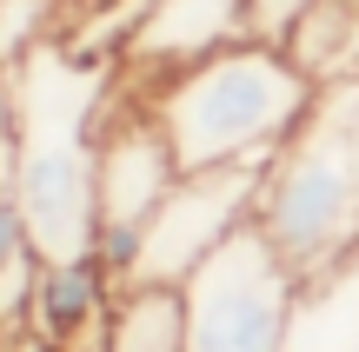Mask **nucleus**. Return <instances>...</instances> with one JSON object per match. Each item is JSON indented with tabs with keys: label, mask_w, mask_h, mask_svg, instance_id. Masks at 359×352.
<instances>
[{
	"label": "nucleus",
	"mask_w": 359,
	"mask_h": 352,
	"mask_svg": "<svg viewBox=\"0 0 359 352\" xmlns=\"http://www.w3.org/2000/svg\"><path fill=\"white\" fill-rule=\"evenodd\" d=\"M27 226H20V206H13V180H7V133H0V279L13 266H27Z\"/></svg>",
	"instance_id": "f8f14e48"
},
{
	"label": "nucleus",
	"mask_w": 359,
	"mask_h": 352,
	"mask_svg": "<svg viewBox=\"0 0 359 352\" xmlns=\"http://www.w3.org/2000/svg\"><path fill=\"white\" fill-rule=\"evenodd\" d=\"M286 60L313 80V87H339L359 73V0H306L280 34Z\"/></svg>",
	"instance_id": "9d476101"
},
{
	"label": "nucleus",
	"mask_w": 359,
	"mask_h": 352,
	"mask_svg": "<svg viewBox=\"0 0 359 352\" xmlns=\"http://www.w3.org/2000/svg\"><path fill=\"white\" fill-rule=\"evenodd\" d=\"M306 7V0H253V34L259 40H280L286 34V20Z\"/></svg>",
	"instance_id": "ddd939ff"
},
{
	"label": "nucleus",
	"mask_w": 359,
	"mask_h": 352,
	"mask_svg": "<svg viewBox=\"0 0 359 352\" xmlns=\"http://www.w3.org/2000/svg\"><path fill=\"white\" fill-rule=\"evenodd\" d=\"M253 193H259V167L180 173V180L167 186V199L154 206V220L140 226L133 286H180L219 239H233L240 226H253Z\"/></svg>",
	"instance_id": "39448f33"
},
{
	"label": "nucleus",
	"mask_w": 359,
	"mask_h": 352,
	"mask_svg": "<svg viewBox=\"0 0 359 352\" xmlns=\"http://www.w3.org/2000/svg\"><path fill=\"white\" fill-rule=\"evenodd\" d=\"M253 34V0H147L140 27L127 40V60H120V80L127 87H160L167 73L206 60L219 47H240Z\"/></svg>",
	"instance_id": "0eeeda50"
},
{
	"label": "nucleus",
	"mask_w": 359,
	"mask_h": 352,
	"mask_svg": "<svg viewBox=\"0 0 359 352\" xmlns=\"http://www.w3.org/2000/svg\"><path fill=\"white\" fill-rule=\"evenodd\" d=\"M253 226L293 273L359 246V73L326 87L299 133L259 167Z\"/></svg>",
	"instance_id": "7ed1b4c3"
},
{
	"label": "nucleus",
	"mask_w": 359,
	"mask_h": 352,
	"mask_svg": "<svg viewBox=\"0 0 359 352\" xmlns=\"http://www.w3.org/2000/svg\"><path fill=\"white\" fill-rule=\"evenodd\" d=\"M280 352H359V246L299 273Z\"/></svg>",
	"instance_id": "1a4fd4ad"
},
{
	"label": "nucleus",
	"mask_w": 359,
	"mask_h": 352,
	"mask_svg": "<svg viewBox=\"0 0 359 352\" xmlns=\"http://www.w3.org/2000/svg\"><path fill=\"white\" fill-rule=\"evenodd\" d=\"M173 293H180L187 352H280L299 273L273 253L259 226H240Z\"/></svg>",
	"instance_id": "20e7f679"
},
{
	"label": "nucleus",
	"mask_w": 359,
	"mask_h": 352,
	"mask_svg": "<svg viewBox=\"0 0 359 352\" xmlns=\"http://www.w3.org/2000/svg\"><path fill=\"white\" fill-rule=\"evenodd\" d=\"M154 106L160 133H167L180 173L206 167H266L299 120L313 113L320 87L286 60L280 40H240L206 60L167 73L160 87H133Z\"/></svg>",
	"instance_id": "f03ea898"
},
{
	"label": "nucleus",
	"mask_w": 359,
	"mask_h": 352,
	"mask_svg": "<svg viewBox=\"0 0 359 352\" xmlns=\"http://www.w3.org/2000/svg\"><path fill=\"white\" fill-rule=\"evenodd\" d=\"M0 7H7V0H0Z\"/></svg>",
	"instance_id": "4468645a"
},
{
	"label": "nucleus",
	"mask_w": 359,
	"mask_h": 352,
	"mask_svg": "<svg viewBox=\"0 0 359 352\" xmlns=\"http://www.w3.org/2000/svg\"><path fill=\"white\" fill-rule=\"evenodd\" d=\"M114 300H120V286L107 279V266L93 260V253H80V260H40L27 319H34V332H40L47 352H74L93 326H107Z\"/></svg>",
	"instance_id": "6e6552de"
},
{
	"label": "nucleus",
	"mask_w": 359,
	"mask_h": 352,
	"mask_svg": "<svg viewBox=\"0 0 359 352\" xmlns=\"http://www.w3.org/2000/svg\"><path fill=\"white\" fill-rule=\"evenodd\" d=\"M173 180H180V160H173L167 133H160L154 106L114 73V100H107V120H100V160H93L100 226H147Z\"/></svg>",
	"instance_id": "423d86ee"
},
{
	"label": "nucleus",
	"mask_w": 359,
	"mask_h": 352,
	"mask_svg": "<svg viewBox=\"0 0 359 352\" xmlns=\"http://www.w3.org/2000/svg\"><path fill=\"white\" fill-rule=\"evenodd\" d=\"M100 352H187L180 326V293L173 286H127L107 313V346Z\"/></svg>",
	"instance_id": "9b49d317"
},
{
	"label": "nucleus",
	"mask_w": 359,
	"mask_h": 352,
	"mask_svg": "<svg viewBox=\"0 0 359 352\" xmlns=\"http://www.w3.org/2000/svg\"><path fill=\"white\" fill-rule=\"evenodd\" d=\"M114 73L60 34L34 40L7 60V180L27 226L34 260H80L93 253V160H100V120L114 100Z\"/></svg>",
	"instance_id": "f257e3e1"
}]
</instances>
